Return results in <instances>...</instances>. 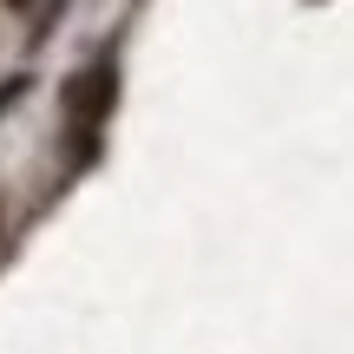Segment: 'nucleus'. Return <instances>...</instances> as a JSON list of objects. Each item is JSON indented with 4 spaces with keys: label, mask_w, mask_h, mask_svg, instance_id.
Segmentation results:
<instances>
[{
    "label": "nucleus",
    "mask_w": 354,
    "mask_h": 354,
    "mask_svg": "<svg viewBox=\"0 0 354 354\" xmlns=\"http://www.w3.org/2000/svg\"><path fill=\"white\" fill-rule=\"evenodd\" d=\"M112 99H118V73L112 66H86V73L66 86V118L79 125V138H92V125L112 112Z\"/></svg>",
    "instance_id": "f257e3e1"
},
{
    "label": "nucleus",
    "mask_w": 354,
    "mask_h": 354,
    "mask_svg": "<svg viewBox=\"0 0 354 354\" xmlns=\"http://www.w3.org/2000/svg\"><path fill=\"white\" fill-rule=\"evenodd\" d=\"M7 7H33V0H7Z\"/></svg>",
    "instance_id": "f03ea898"
}]
</instances>
